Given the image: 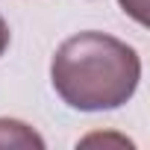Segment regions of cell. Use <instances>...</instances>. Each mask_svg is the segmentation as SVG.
Here are the masks:
<instances>
[{"label":"cell","instance_id":"obj_1","mask_svg":"<svg viewBox=\"0 0 150 150\" xmlns=\"http://www.w3.org/2000/svg\"><path fill=\"white\" fill-rule=\"evenodd\" d=\"M50 80L71 109H118L138 88L141 59L127 41L88 30L59 44L50 62Z\"/></svg>","mask_w":150,"mask_h":150},{"label":"cell","instance_id":"obj_2","mask_svg":"<svg viewBox=\"0 0 150 150\" xmlns=\"http://www.w3.org/2000/svg\"><path fill=\"white\" fill-rule=\"evenodd\" d=\"M0 147H44V138L21 121L0 118Z\"/></svg>","mask_w":150,"mask_h":150},{"label":"cell","instance_id":"obj_4","mask_svg":"<svg viewBox=\"0 0 150 150\" xmlns=\"http://www.w3.org/2000/svg\"><path fill=\"white\" fill-rule=\"evenodd\" d=\"M9 41H12V33H9V24L3 21V15H0V56H3L9 50Z\"/></svg>","mask_w":150,"mask_h":150},{"label":"cell","instance_id":"obj_3","mask_svg":"<svg viewBox=\"0 0 150 150\" xmlns=\"http://www.w3.org/2000/svg\"><path fill=\"white\" fill-rule=\"evenodd\" d=\"M124 12H129L138 24H147V15H144V0H121Z\"/></svg>","mask_w":150,"mask_h":150}]
</instances>
